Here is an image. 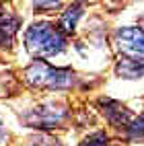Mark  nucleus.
Segmentation results:
<instances>
[{
	"label": "nucleus",
	"mask_w": 144,
	"mask_h": 146,
	"mask_svg": "<svg viewBox=\"0 0 144 146\" xmlns=\"http://www.w3.org/2000/svg\"><path fill=\"white\" fill-rule=\"evenodd\" d=\"M128 138L132 142H140L144 140V115H140L138 119H134L128 125Z\"/></svg>",
	"instance_id": "1a4fd4ad"
},
{
	"label": "nucleus",
	"mask_w": 144,
	"mask_h": 146,
	"mask_svg": "<svg viewBox=\"0 0 144 146\" xmlns=\"http://www.w3.org/2000/svg\"><path fill=\"white\" fill-rule=\"evenodd\" d=\"M80 17H82V4H70L60 19V31L62 33H74L76 23H78Z\"/></svg>",
	"instance_id": "6e6552de"
},
{
	"label": "nucleus",
	"mask_w": 144,
	"mask_h": 146,
	"mask_svg": "<svg viewBox=\"0 0 144 146\" xmlns=\"http://www.w3.org/2000/svg\"><path fill=\"white\" fill-rule=\"evenodd\" d=\"M66 117V109L64 107H56V105H50V107H37L31 113L25 117V121L33 128H54V125L62 123Z\"/></svg>",
	"instance_id": "20e7f679"
},
{
	"label": "nucleus",
	"mask_w": 144,
	"mask_h": 146,
	"mask_svg": "<svg viewBox=\"0 0 144 146\" xmlns=\"http://www.w3.org/2000/svg\"><path fill=\"white\" fill-rule=\"evenodd\" d=\"M99 105L103 107V113L115 128H128V125L134 121V115L128 109L126 105H121L119 101H113V99H101Z\"/></svg>",
	"instance_id": "39448f33"
},
{
	"label": "nucleus",
	"mask_w": 144,
	"mask_h": 146,
	"mask_svg": "<svg viewBox=\"0 0 144 146\" xmlns=\"http://www.w3.org/2000/svg\"><path fill=\"white\" fill-rule=\"evenodd\" d=\"M80 146H109V136L105 132H95L80 142Z\"/></svg>",
	"instance_id": "9d476101"
},
{
	"label": "nucleus",
	"mask_w": 144,
	"mask_h": 146,
	"mask_svg": "<svg viewBox=\"0 0 144 146\" xmlns=\"http://www.w3.org/2000/svg\"><path fill=\"white\" fill-rule=\"evenodd\" d=\"M19 27H21V19L0 4V47H4V50L13 47Z\"/></svg>",
	"instance_id": "423d86ee"
},
{
	"label": "nucleus",
	"mask_w": 144,
	"mask_h": 146,
	"mask_svg": "<svg viewBox=\"0 0 144 146\" xmlns=\"http://www.w3.org/2000/svg\"><path fill=\"white\" fill-rule=\"evenodd\" d=\"M121 78H142L144 76V60H130V58H121L115 66Z\"/></svg>",
	"instance_id": "0eeeda50"
},
{
	"label": "nucleus",
	"mask_w": 144,
	"mask_h": 146,
	"mask_svg": "<svg viewBox=\"0 0 144 146\" xmlns=\"http://www.w3.org/2000/svg\"><path fill=\"white\" fill-rule=\"evenodd\" d=\"M115 43L119 52L130 60H144V29L121 27L115 31Z\"/></svg>",
	"instance_id": "7ed1b4c3"
},
{
	"label": "nucleus",
	"mask_w": 144,
	"mask_h": 146,
	"mask_svg": "<svg viewBox=\"0 0 144 146\" xmlns=\"http://www.w3.org/2000/svg\"><path fill=\"white\" fill-rule=\"evenodd\" d=\"M25 80L33 86H41V89L64 91L74 84V72L70 68H54L43 60H35L25 70Z\"/></svg>",
	"instance_id": "f03ea898"
},
{
	"label": "nucleus",
	"mask_w": 144,
	"mask_h": 146,
	"mask_svg": "<svg viewBox=\"0 0 144 146\" xmlns=\"http://www.w3.org/2000/svg\"><path fill=\"white\" fill-rule=\"evenodd\" d=\"M4 140V125H2V121H0V142Z\"/></svg>",
	"instance_id": "9b49d317"
},
{
	"label": "nucleus",
	"mask_w": 144,
	"mask_h": 146,
	"mask_svg": "<svg viewBox=\"0 0 144 146\" xmlns=\"http://www.w3.org/2000/svg\"><path fill=\"white\" fill-rule=\"evenodd\" d=\"M25 47L33 56H56L66 50V35L52 23H35L25 33Z\"/></svg>",
	"instance_id": "f257e3e1"
}]
</instances>
